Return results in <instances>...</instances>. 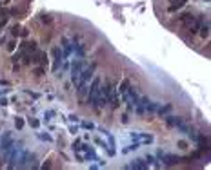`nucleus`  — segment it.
Wrapping results in <instances>:
<instances>
[{
  "instance_id": "obj_13",
  "label": "nucleus",
  "mask_w": 211,
  "mask_h": 170,
  "mask_svg": "<svg viewBox=\"0 0 211 170\" xmlns=\"http://www.w3.org/2000/svg\"><path fill=\"white\" fill-rule=\"evenodd\" d=\"M186 4H187V0H171L168 11H169V13H175V11H178L180 7H184Z\"/></svg>"
},
{
  "instance_id": "obj_16",
  "label": "nucleus",
  "mask_w": 211,
  "mask_h": 170,
  "mask_svg": "<svg viewBox=\"0 0 211 170\" xmlns=\"http://www.w3.org/2000/svg\"><path fill=\"white\" fill-rule=\"evenodd\" d=\"M136 149H140V143L133 141L131 145H127V147H124V149H122V154H129L131 150H136Z\"/></svg>"
},
{
  "instance_id": "obj_5",
  "label": "nucleus",
  "mask_w": 211,
  "mask_h": 170,
  "mask_svg": "<svg viewBox=\"0 0 211 170\" xmlns=\"http://www.w3.org/2000/svg\"><path fill=\"white\" fill-rule=\"evenodd\" d=\"M157 156H158V159H160L164 165H166V166H173V165H177V163L180 161L178 156H173V154H168V152H162V150H158Z\"/></svg>"
},
{
  "instance_id": "obj_28",
  "label": "nucleus",
  "mask_w": 211,
  "mask_h": 170,
  "mask_svg": "<svg viewBox=\"0 0 211 170\" xmlns=\"http://www.w3.org/2000/svg\"><path fill=\"white\" fill-rule=\"evenodd\" d=\"M7 49H9V51H15V42H9V45H7Z\"/></svg>"
},
{
  "instance_id": "obj_6",
  "label": "nucleus",
  "mask_w": 211,
  "mask_h": 170,
  "mask_svg": "<svg viewBox=\"0 0 211 170\" xmlns=\"http://www.w3.org/2000/svg\"><path fill=\"white\" fill-rule=\"evenodd\" d=\"M131 141H136L140 145H148V143H153V136L146 134V132H131Z\"/></svg>"
},
{
  "instance_id": "obj_8",
  "label": "nucleus",
  "mask_w": 211,
  "mask_h": 170,
  "mask_svg": "<svg viewBox=\"0 0 211 170\" xmlns=\"http://www.w3.org/2000/svg\"><path fill=\"white\" fill-rule=\"evenodd\" d=\"M13 138H11V132H6L4 136H2V141H0V149H2V152H6V150H9L11 147H13Z\"/></svg>"
},
{
  "instance_id": "obj_15",
  "label": "nucleus",
  "mask_w": 211,
  "mask_h": 170,
  "mask_svg": "<svg viewBox=\"0 0 211 170\" xmlns=\"http://www.w3.org/2000/svg\"><path fill=\"white\" fill-rule=\"evenodd\" d=\"M169 110H171V105H169V103H168V105L158 103V107H157V110H155V112H157V114H160V116H166Z\"/></svg>"
},
{
  "instance_id": "obj_1",
  "label": "nucleus",
  "mask_w": 211,
  "mask_h": 170,
  "mask_svg": "<svg viewBox=\"0 0 211 170\" xmlns=\"http://www.w3.org/2000/svg\"><path fill=\"white\" fill-rule=\"evenodd\" d=\"M87 102L93 105V109L100 110L102 107H106V98L102 94V80L100 78H95L93 80V83L87 87Z\"/></svg>"
},
{
  "instance_id": "obj_27",
  "label": "nucleus",
  "mask_w": 211,
  "mask_h": 170,
  "mask_svg": "<svg viewBox=\"0 0 211 170\" xmlns=\"http://www.w3.org/2000/svg\"><path fill=\"white\" fill-rule=\"evenodd\" d=\"M69 130H71V134H77L78 132V127L75 125V127H69Z\"/></svg>"
},
{
  "instance_id": "obj_21",
  "label": "nucleus",
  "mask_w": 211,
  "mask_h": 170,
  "mask_svg": "<svg viewBox=\"0 0 211 170\" xmlns=\"http://www.w3.org/2000/svg\"><path fill=\"white\" fill-rule=\"evenodd\" d=\"M29 125H31L33 129H38V127H40V121H38V119H31V118H29Z\"/></svg>"
},
{
  "instance_id": "obj_24",
  "label": "nucleus",
  "mask_w": 211,
  "mask_h": 170,
  "mask_svg": "<svg viewBox=\"0 0 211 170\" xmlns=\"http://www.w3.org/2000/svg\"><path fill=\"white\" fill-rule=\"evenodd\" d=\"M177 145H178L180 149H187V141H184V139H180V141H178Z\"/></svg>"
},
{
  "instance_id": "obj_23",
  "label": "nucleus",
  "mask_w": 211,
  "mask_h": 170,
  "mask_svg": "<svg viewBox=\"0 0 211 170\" xmlns=\"http://www.w3.org/2000/svg\"><path fill=\"white\" fill-rule=\"evenodd\" d=\"M38 138L44 139V141H53V138H51L49 134H38Z\"/></svg>"
},
{
  "instance_id": "obj_22",
  "label": "nucleus",
  "mask_w": 211,
  "mask_h": 170,
  "mask_svg": "<svg viewBox=\"0 0 211 170\" xmlns=\"http://www.w3.org/2000/svg\"><path fill=\"white\" fill-rule=\"evenodd\" d=\"M51 116H55V110H48V112L44 114V119H45V121H49V119H51Z\"/></svg>"
},
{
  "instance_id": "obj_10",
  "label": "nucleus",
  "mask_w": 211,
  "mask_h": 170,
  "mask_svg": "<svg viewBox=\"0 0 211 170\" xmlns=\"http://www.w3.org/2000/svg\"><path fill=\"white\" fill-rule=\"evenodd\" d=\"M127 168H135V170H146V168H149V165H148V161H146V159L138 157V159H135L133 163H129V165H127Z\"/></svg>"
},
{
  "instance_id": "obj_29",
  "label": "nucleus",
  "mask_w": 211,
  "mask_h": 170,
  "mask_svg": "<svg viewBox=\"0 0 211 170\" xmlns=\"http://www.w3.org/2000/svg\"><path fill=\"white\" fill-rule=\"evenodd\" d=\"M127 121H129V116L124 114V116H122V123H127Z\"/></svg>"
},
{
  "instance_id": "obj_4",
  "label": "nucleus",
  "mask_w": 211,
  "mask_h": 170,
  "mask_svg": "<svg viewBox=\"0 0 211 170\" xmlns=\"http://www.w3.org/2000/svg\"><path fill=\"white\" fill-rule=\"evenodd\" d=\"M86 60H75L73 63H71V82H73V85H77V82H78V76H80V72H82V69L86 67Z\"/></svg>"
},
{
  "instance_id": "obj_2",
  "label": "nucleus",
  "mask_w": 211,
  "mask_h": 170,
  "mask_svg": "<svg viewBox=\"0 0 211 170\" xmlns=\"http://www.w3.org/2000/svg\"><path fill=\"white\" fill-rule=\"evenodd\" d=\"M116 91L120 94V102H124L127 105V109H133L138 102V92L131 87L129 80H122L120 85H116Z\"/></svg>"
},
{
  "instance_id": "obj_11",
  "label": "nucleus",
  "mask_w": 211,
  "mask_h": 170,
  "mask_svg": "<svg viewBox=\"0 0 211 170\" xmlns=\"http://www.w3.org/2000/svg\"><path fill=\"white\" fill-rule=\"evenodd\" d=\"M178 24H180V26H184V27H187V26H189V24L195 20V15H191V13H182V15H178Z\"/></svg>"
},
{
  "instance_id": "obj_3",
  "label": "nucleus",
  "mask_w": 211,
  "mask_h": 170,
  "mask_svg": "<svg viewBox=\"0 0 211 170\" xmlns=\"http://www.w3.org/2000/svg\"><path fill=\"white\" fill-rule=\"evenodd\" d=\"M102 94L106 98V103L111 109H119V105H120V94H119V91H116L115 83H106L102 87Z\"/></svg>"
},
{
  "instance_id": "obj_12",
  "label": "nucleus",
  "mask_w": 211,
  "mask_h": 170,
  "mask_svg": "<svg viewBox=\"0 0 211 170\" xmlns=\"http://www.w3.org/2000/svg\"><path fill=\"white\" fill-rule=\"evenodd\" d=\"M38 47H37V42L35 40H26V42H22L20 43V51H24V53H33V51H37Z\"/></svg>"
},
{
  "instance_id": "obj_18",
  "label": "nucleus",
  "mask_w": 211,
  "mask_h": 170,
  "mask_svg": "<svg viewBox=\"0 0 211 170\" xmlns=\"http://www.w3.org/2000/svg\"><path fill=\"white\" fill-rule=\"evenodd\" d=\"M80 127L86 129V130H93V129H95V125H93L91 121H80Z\"/></svg>"
},
{
  "instance_id": "obj_19",
  "label": "nucleus",
  "mask_w": 211,
  "mask_h": 170,
  "mask_svg": "<svg viewBox=\"0 0 211 170\" xmlns=\"http://www.w3.org/2000/svg\"><path fill=\"white\" fill-rule=\"evenodd\" d=\"M15 127H16L18 130H22V129H24V119H22V118H16V119H15Z\"/></svg>"
},
{
  "instance_id": "obj_20",
  "label": "nucleus",
  "mask_w": 211,
  "mask_h": 170,
  "mask_svg": "<svg viewBox=\"0 0 211 170\" xmlns=\"http://www.w3.org/2000/svg\"><path fill=\"white\" fill-rule=\"evenodd\" d=\"M18 35H20V27H18V26H13V27H11V36L16 38Z\"/></svg>"
},
{
  "instance_id": "obj_9",
  "label": "nucleus",
  "mask_w": 211,
  "mask_h": 170,
  "mask_svg": "<svg viewBox=\"0 0 211 170\" xmlns=\"http://www.w3.org/2000/svg\"><path fill=\"white\" fill-rule=\"evenodd\" d=\"M60 49L64 53V58H69L73 54V43L71 40H67V38H62V45H60Z\"/></svg>"
},
{
  "instance_id": "obj_25",
  "label": "nucleus",
  "mask_w": 211,
  "mask_h": 170,
  "mask_svg": "<svg viewBox=\"0 0 211 170\" xmlns=\"http://www.w3.org/2000/svg\"><path fill=\"white\" fill-rule=\"evenodd\" d=\"M28 35H29V31H28V29H20V35H18V36H24V38H26Z\"/></svg>"
},
{
  "instance_id": "obj_7",
  "label": "nucleus",
  "mask_w": 211,
  "mask_h": 170,
  "mask_svg": "<svg viewBox=\"0 0 211 170\" xmlns=\"http://www.w3.org/2000/svg\"><path fill=\"white\" fill-rule=\"evenodd\" d=\"M53 62H55V65H53V72H58L60 65L66 62V58H64V53H62V49H60V47H55V49H53Z\"/></svg>"
},
{
  "instance_id": "obj_17",
  "label": "nucleus",
  "mask_w": 211,
  "mask_h": 170,
  "mask_svg": "<svg viewBox=\"0 0 211 170\" xmlns=\"http://www.w3.org/2000/svg\"><path fill=\"white\" fill-rule=\"evenodd\" d=\"M102 132H104V136L107 138V145H109V147H111V149L115 150V138H113V136H111V134H109L107 130H102Z\"/></svg>"
},
{
  "instance_id": "obj_26",
  "label": "nucleus",
  "mask_w": 211,
  "mask_h": 170,
  "mask_svg": "<svg viewBox=\"0 0 211 170\" xmlns=\"http://www.w3.org/2000/svg\"><path fill=\"white\" fill-rule=\"evenodd\" d=\"M0 105H7V98H4V96H0Z\"/></svg>"
},
{
  "instance_id": "obj_14",
  "label": "nucleus",
  "mask_w": 211,
  "mask_h": 170,
  "mask_svg": "<svg viewBox=\"0 0 211 170\" xmlns=\"http://www.w3.org/2000/svg\"><path fill=\"white\" fill-rule=\"evenodd\" d=\"M95 143L98 145V147H102V149H106V152H107L109 156H115V154H116V150H113V149L109 147V145H107L106 141H102L100 138H95Z\"/></svg>"
}]
</instances>
